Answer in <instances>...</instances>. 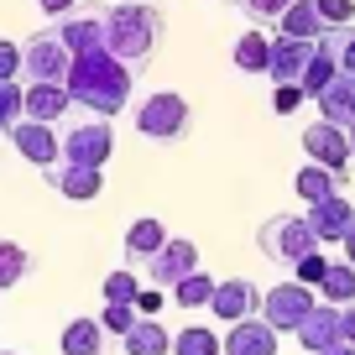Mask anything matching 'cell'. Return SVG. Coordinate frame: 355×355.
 Returning a JSON list of instances; mask_svg holds the SVG:
<instances>
[{
	"label": "cell",
	"instance_id": "obj_1",
	"mask_svg": "<svg viewBox=\"0 0 355 355\" xmlns=\"http://www.w3.org/2000/svg\"><path fill=\"white\" fill-rule=\"evenodd\" d=\"M68 94L73 105H84L89 115H115L131 105V89H136V68L125 58H115L110 47H89V53H73V68H68Z\"/></svg>",
	"mask_w": 355,
	"mask_h": 355
},
{
	"label": "cell",
	"instance_id": "obj_2",
	"mask_svg": "<svg viewBox=\"0 0 355 355\" xmlns=\"http://www.w3.org/2000/svg\"><path fill=\"white\" fill-rule=\"evenodd\" d=\"M162 32H167V16L157 11L152 0H121V6H110V53L125 58L131 68H141L162 47Z\"/></svg>",
	"mask_w": 355,
	"mask_h": 355
},
{
	"label": "cell",
	"instance_id": "obj_3",
	"mask_svg": "<svg viewBox=\"0 0 355 355\" xmlns=\"http://www.w3.org/2000/svg\"><path fill=\"white\" fill-rule=\"evenodd\" d=\"M256 245H261L266 261L293 266L309 251H319V235L309 230V214H272V220H261V230H256Z\"/></svg>",
	"mask_w": 355,
	"mask_h": 355
},
{
	"label": "cell",
	"instance_id": "obj_4",
	"mask_svg": "<svg viewBox=\"0 0 355 355\" xmlns=\"http://www.w3.org/2000/svg\"><path fill=\"white\" fill-rule=\"evenodd\" d=\"M189 125H193V105L178 89H157L136 110V131L146 141H178V136H189Z\"/></svg>",
	"mask_w": 355,
	"mask_h": 355
},
{
	"label": "cell",
	"instance_id": "obj_5",
	"mask_svg": "<svg viewBox=\"0 0 355 355\" xmlns=\"http://www.w3.org/2000/svg\"><path fill=\"white\" fill-rule=\"evenodd\" d=\"M68 68H73V53H68V42L58 37V26H47L32 42H21V73L32 78V84H63Z\"/></svg>",
	"mask_w": 355,
	"mask_h": 355
},
{
	"label": "cell",
	"instance_id": "obj_6",
	"mask_svg": "<svg viewBox=\"0 0 355 355\" xmlns=\"http://www.w3.org/2000/svg\"><path fill=\"white\" fill-rule=\"evenodd\" d=\"M319 303V293L309 288V282H277V288H266V298H261V319L272 324L277 334H298V324L309 319V309Z\"/></svg>",
	"mask_w": 355,
	"mask_h": 355
},
{
	"label": "cell",
	"instance_id": "obj_7",
	"mask_svg": "<svg viewBox=\"0 0 355 355\" xmlns=\"http://www.w3.org/2000/svg\"><path fill=\"white\" fill-rule=\"evenodd\" d=\"M58 37L68 42V53H89V47H110V6L78 0L68 16H58Z\"/></svg>",
	"mask_w": 355,
	"mask_h": 355
},
{
	"label": "cell",
	"instance_id": "obj_8",
	"mask_svg": "<svg viewBox=\"0 0 355 355\" xmlns=\"http://www.w3.org/2000/svg\"><path fill=\"white\" fill-rule=\"evenodd\" d=\"M115 157V131L105 115H94V121H78L73 131H63V162H78V167H100Z\"/></svg>",
	"mask_w": 355,
	"mask_h": 355
},
{
	"label": "cell",
	"instance_id": "obj_9",
	"mask_svg": "<svg viewBox=\"0 0 355 355\" xmlns=\"http://www.w3.org/2000/svg\"><path fill=\"white\" fill-rule=\"evenodd\" d=\"M189 272H199V245H193V241H178V235L152 256V261H146V282L162 288V293H173Z\"/></svg>",
	"mask_w": 355,
	"mask_h": 355
},
{
	"label": "cell",
	"instance_id": "obj_10",
	"mask_svg": "<svg viewBox=\"0 0 355 355\" xmlns=\"http://www.w3.org/2000/svg\"><path fill=\"white\" fill-rule=\"evenodd\" d=\"M6 136H11V146H16V152H21L32 167H53V162H63V136H58L47 121H32V115H26V121H16Z\"/></svg>",
	"mask_w": 355,
	"mask_h": 355
},
{
	"label": "cell",
	"instance_id": "obj_11",
	"mask_svg": "<svg viewBox=\"0 0 355 355\" xmlns=\"http://www.w3.org/2000/svg\"><path fill=\"white\" fill-rule=\"evenodd\" d=\"M303 152H309V162L334 167V173H345V167L355 162L350 157V136H345V125H334V121H313L309 131H303Z\"/></svg>",
	"mask_w": 355,
	"mask_h": 355
},
{
	"label": "cell",
	"instance_id": "obj_12",
	"mask_svg": "<svg viewBox=\"0 0 355 355\" xmlns=\"http://www.w3.org/2000/svg\"><path fill=\"white\" fill-rule=\"evenodd\" d=\"M261 298H266V293L256 288L251 277H230V282H220V288H214L209 309L220 313L225 324H241V319H256V313H261Z\"/></svg>",
	"mask_w": 355,
	"mask_h": 355
},
{
	"label": "cell",
	"instance_id": "obj_13",
	"mask_svg": "<svg viewBox=\"0 0 355 355\" xmlns=\"http://www.w3.org/2000/svg\"><path fill=\"white\" fill-rule=\"evenodd\" d=\"M340 340H345V309L319 298V303L309 309V319L298 324V345L319 355V350H329V345H340Z\"/></svg>",
	"mask_w": 355,
	"mask_h": 355
},
{
	"label": "cell",
	"instance_id": "obj_14",
	"mask_svg": "<svg viewBox=\"0 0 355 355\" xmlns=\"http://www.w3.org/2000/svg\"><path fill=\"white\" fill-rule=\"evenodd\" d=\"M313 53H319V42H303V37L277 32V37H272V63H266V78H272V84H298Z\"/></svg>",
	"mask_w": 355,
	"mask_h": 355
},
{
	"label": "cell",
	"instance_id": "obj_15",
	"mask_svg": "<svg viewBox=\"0 0 355 355\" xmlns=\"http://www.w3.org/2000/svg\"><path fill=\"white\" fill-rule=\"evenodd\" d=\"M355 225V204L345 193H329L324 204H309V230L319 235V245H340Z\"/></svg>",
	"mask_w": 355,
	"mask_h": 355
},
{
	"label": "cell",
	"instance_id": "obj_16",
	"mask_svg": "<svg viewBox=\"0 0 355 355\" xmlns=\"http://www.w3.org/2000/svg\"><path fill=\"white\" fill-rule=\"evenodd\" d=\"M47 183H53L63 199L89 204V199H100L105 173H100V167H78V162H53V167H47Z\"/></svg>",
	"mask_w": 355,
	"mask_h": 355
},
{
	"label": "cell",
	"instance_id": "obj_17",
	"mask_svg": "<svg viewBox=\"0 0 355 355\" xmlns=\"http://www.w3.org/2000/svg\"><path fill=\"white\" fill-rule=\"evenodd\" d=\"M225 355H277V329L266 319H241L225 334Z\"/></svg>",
	"mask_w": 355,
	"mask_h": 355
},
{
	"label": "cell",
	"instance_id": "obj_18",
	"mask_svg": "<svg viewBox=\"0 0 355 355\" xmlns=\"http://www.w3.org/2000/svg\"><path fill=\"white\" fill-rule=\"evenodd\" d=\"M167 241H173V235H167V225L157 220V214H141V220L125 225V256H131V266L136 261H152Z\"/></svg>",
	"mask_w": 355,
	"mask_h": 355
},
{
	"label": "cell",
	"instance_id": "obj_19",
	"mask_svg": "<svg viewBox=\"0 0 355 355\" xmlns=\"http://www.w3.org/2000/svg\"><path fill=\"white\" fill-rule=\"evenodd\" d=\"M313 105H319V121H334V125L350 131L355 125V73H334V84Z\"/></svg>",
	"mask_w": 355,
	"mask_h": 355
},
{
	"label": "cell",
	"instance_id": "obj_20",
	"mask_svg": "<svg viewBox=\"0 0 355 355\" xmlns=\"http://www.w3.org/2000/svg\"><path fill=\"white\" fill-rule=\"evenodd\" d=\"M121 345H125V355H173V334L162 329V319H136L121 334Z\"/></svg>",
	"mask_w": 355,
	"mask_h": 355
},
{
	"label": "cell",
	"instance_id": "obj_21",
	"mask_svg": "<svg viewBox=\"0 0 355 355\" xmlns=\"http://www.w3.org/2000/svg\"><path fill=\"white\" fill-rule=\"evenodd\" d=\"M345 178H350V173H334V167L309 162L298 178H293V189H298V199H303V204H324L329 193H340V189H345Z\"/></svg>",
	"mask_w": 355,
	"mask_h": 355
},
{
	"label": "cell",
	"instance_id": "obj_22",
	"mask_svg": "<svg viewBox=\"0 0 355 355\" xmlns=\"http://www.w3.org/2000/svg\"><path fill=\"white\" fill-rule=\"evenodd\" d=\"M277 32H288V37H303V42H324V16H319V6L313 0H293L288 11H282V21H277Z\"/></svg>",
	"mask_w": 355,
	"mask_h": 355
},
{
	"label": "cell",
	"instance_id": "obj_23",
	"mask_svg": "<svg viewBox=\"0 0 355 355\" xmlns=\"http://www.w3.org/2000/svg\"><path fill=\"white\" fill-rule=\"evenodd\" d=\"M68 105H73L68 84H26V115H32V121H47V125H53Z\"/></svg>",
	"mask_w": 355,
	"mask_h": 355
},
{
	"label": "cell",
	"instance_id": "obj_24",
	"mask_svg": "<svg viewBox=\"0 0 355 355\" xmlns=\"http://www.w3.org/2000/svg\"><path fill=\"white\" fill-rule=\"evenodd\" d=\"M105 334L110 329L100 319H73L58 345H63V355H105Z\"/></svg>",
	"mask_w": 355,
	"mask_h": 355
},
{
	"label": "cell",
	"instance_id": "obj_25",
	"mask_svg": "<svg viewBox=\"0 0 355 355\" xmlns=\"http://www.w3.org/2000/svg\"><path fill=\"white\" fill-rule=\"evenodd\" d=\"M266 63H272V37H261V32L235 37V68L241 73H266Z\"/></svg>",
	"mask_w": 355,
	"mask_h": 355
},
{
	"label": "cell",
	"instance_id": "obj_26",
	"mask_svg": "<svg viewBox=\"0 0 355 355\" xmlns=\"http://www.w3.org/2000/svg\"><path fill=\"white\" fill-rule=\"evenodd\" d=\"M319 298L324 303H355V266L350 261H329V272H324V282H319Z\"/></svg>",
	"mask_w": 355,
	"mask_h": 355
},
{
	"label": "cell",
	"instance_id": "obj_27",
	"mask_svg": "<svg viewBox=\"0 0 355 355\" xmlns=\"http://www.w3.org/2000/svg\"><path fill=\"white\" fill-rule=\"evenodd\" d=\"M214 288H220V282H214L209 272L199 266V272H189V277H183V282L173 288V303H178V309H209Z\"/></svg>",
	"mask_w": 355,
	"mask_h": 355
},
{
	"label": "cell",
	"instance_id": "obj_28",
	"mask_svg": "<svg viewBox=\"0 0 355 355\" xmlns=\"http://www.w3.org/2000/svg\"><path fill=\"white\" fill-rule=\"evenodd\" d=\"M26 272H32V256H26V245L0 241V293H6V288H21Z\"/></svg>",
	"mask_w": 355,
	"mask_h": 355
},
{
	"label": "cell",
	"instance_id": "obj_29",
	"mask_svg": "<svg viewBox=\"0 0 355 355\" xmlns=\"http://www.w3.org/2000/svg\"><path fill=\"white\" fill-rule=\"evenodd\" d=\"M334 73H340V63H334V58L324 53V42H319V53L309 58V68H303V78H298V84H303V94H309V100H319L324 89L334 84Z\"/></svg>",
	"mask_w": 355,
	"mask_h": 355
},
{
	"label": "cell",
	"instance_id": "obj_30",
	"mask_svg": "<svg viewBox=\"0 0 355 355\" xmlns=\"http://www.w3.org/2000/svg\"><path fill=\"white\" fill-rule=\"evenodd\" d=\"M173 355H225V340L209 334L204 324H189L183 334H173Z\"/></svg>",
	"mask_w": 355,
	"mask_h": 355
},
{
	"label": "cell",
	"instance_id": "obj_31",
	"mask_svg": "<svg viewBox=\"0 0 355 355\" xmlns=\"http://www.w3.org/2000/svg\"><path fill=\"white\" fill-rule=\"evenodd\" d=\"M324 53L340 63V73H355V21L350 26H329V32H324Z\"/></svg>",
	"mask_w": 355,
	"mask_h": 355
},
{
	"label": "cell",
	"instance_id": "obj_32",
	"mask_svg": "<svg viewBox=\"0 0 355 355\" xmlns=\"http://www.w3.org/2000/svg\"><path fill=\"white\" fill-rule=\"evenodd\" d=\"M16 121H26V89L16 78H0V131H11Z\"/></svg>",
	"mask_w": 355,
	"mask_h": 355
},
{
	"label": "cell",
	"instance_id": "obj_33",
	"mask_svg": "<svg viewBox=\"0 0 355 355\" xmlns=\"http://www.w3.org/2000/svg\"><path fill=\"white\" fill-rule=\"evenodd\" d=\"M141 293V277H136L131 266H115L110 277H105V303H136Z\"/></svg>",
	"mask_w": 355,
	"mask_h": 355
},
{
	"label": "cell",
	"instance_id": "obj_34",
	"mask_svg": "<svg viewBox=\"0 0 355 355\" xmlns=\"http://www.w3.org/2000/svg\"><path fill=\"white\" fill-rule=\"evenodd\" d=\"M136 319H141V309H136V303H105V313H100V324H105L110 334H125Z\"/></svg>",
	"mask_w": 355,
	"mask_h": 355
},
{
	"label": "cell",
	"instance_id": "obj_35",
	"mask_svg": "<svg viewBox=\"0 0 355 355\" xmlns=\"http://www.w3.org/2000/svg\"><path fill=\"white\" fill-rule=\"evenodd\" d=\"M251 21H282V11H288L293 0H235Z\"/></svg>",
	"mask_w": 355,
	"mask_h": 355
},
{
	"label": "cell",
	"instance_id": "obj_36",
	"mask_svg": "<svg viewBox=\"0 0 355 355\" xmlns=\"http://www.w3.org/2000/svg\"><path fill=\"white\" fill-rule=\"evenodd\" d=\"M324 272H329V261H324V256H319V251H309V256H303V261H293V277H298V282H309V288H313V293H319V282H324Z\"/></svg>",
	"mask_w": 355,
	"mask_h": 355
},
{
	"label": "cell",
	"instance_id": "obj_37",
	"mask_svg": "<svg viewBox=\"0 0 355 355\" xmlns=\"http://www.w3.org/2000/svg\"><path fill=\"white\" fill-rule=\"evenodd\" d=\"M324 16V26H350L355 21V0H313Z\"/></svg>",
	"mask_w": 355,
	"mask_h": 355
},
{
	"label": "cell",
	"instance_id": "obj_38",
	"mask_svg": "<svg viewBox=\"0 0 355 355\" xmlns=\"http://www.w3.org/2000/svg\"><path fill=\"white\" fill-rule=\"evenodd\" d=\"M303 100H309V94H303V84H277V89H272V110H277V115H293Z\"/></svg>",
	"mask_w": 355,
	"mask_h": 355
},
{
	"label": "cell",
	"instance_id": "obj_39",
	"mask_svg": "<svg viewBox=\"0 0 355 355\" xmlns=\"http://www.w3.org/2000/svg\"><path fill=\"white\" fill-rule=\"evenodd\" d=\"M16 73H21V47L0 37V78H16Z\"/></svg>",
	"mask_w": 355,
	"mask_h": 355
},
{
	"label": "cell",
	"instance_id": "obj_40",
	"mask_svg": "<svg viewBox=\"0 0 355 355\" xmlns=\"http://www.w3.org/2000/svg\"><path fill=\"white\" fill-rule=\"evenodd\" d=\"M162 288H141L136 293V309H141V319H157V313H162Z\"/></svg>",
	"mask_w": 355,
	"mask_h": 355
},
{
	"label": "cell",
	"instance_id": "obj_41",
	"mask_svg": "<svg viewBox=\"0 0 355 355\" xmlns=\"http://www.w3.org/2000/svg\"><path fill=\"white\" fill-rule=\"evenodd\" d=\"M37 6H42V11L53 16V21H58V16H68V11H73L78 0H37Z\"/></svg>",
	"mask_w": 355,
	"mask_h": 355
},
{
	"label": "cell",
	"instance_id": "obj_42",
	"mask_svg": "<svg viewBox=\"0 0 355 355\" xmlns=\"http://www.w3.org/2000/svg\"><path fill=\"white\" fill-rule=\"evenodd\" d=\"M345 340L355 345V303H345Z\"/></svg>",
	"mask_w": 355,
	"mask_h": 355
},
{
	"label": "cell",
	"instance_id": "obj_43",
	"mask_svg": "<svg viewBox=\"0 0 355 355\" xmlns=\"http://www.w3.org/2000/svg\"><path fill=\"white\" fill-rule=\"evenodd\" d=\"M340 245H345V261H350V266H355V225H350V235H345V241H340Z\"/></svg>",
	"mask_w": 355,
	"mask_h": 355
},
{
	"label": "cell",
	"instance_id": "obj_44",
	"mask_svg": "<svg viewBox=\"0 0 355 355\" xmlns=\"http://www.w3.org/2000/svg\"><path fill=\"white\" fill-rule=\"evenodd\" d=\"M319 355H355V345H350V340H340V345H329V350H319Z\"/></svg>",
	"mask_w": 355,
	"mask_h": 355
},
{
	"label": "cell",
	"instance_id": "obj_45",
	"mask_svg": "<svg viewBox=\"0 0 355 355\" xmlns=\"http://www.w3.org/2000/svg\"><path fill=\"white\" fill-rule=\"evenodd\" d=\"M345 136H350V157H355V125H350V131H345Z\"/></svg>",
	"mask_w": 355,
	"mask_h": 355
},
{
	"label": "cell",
	"instance_id": "obj_46",
	"mask_svg": "<svg viewBox=\"0 0 355 355\" xmlns=\"http://www.w3.org/2000/svg\"><path fill=\"white\" fill-rule=\"evenodd\" d=\"M0 355H16V350H0Z\"/></svg>",
	"mask_w": 355,
	"mask_h": 355
}]
</instances>
